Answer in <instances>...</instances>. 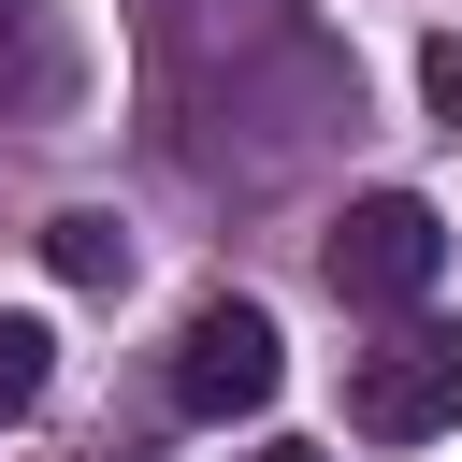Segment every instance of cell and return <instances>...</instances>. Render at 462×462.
<instances>
[{"label": "cell", "instance_id": "1", "mask_svg": "<svg viewBox=\"0 0 462 462\" xmlns=\"http://www.w3.org/2000/svg\"><path fill=\"white\" fill-rule=\"evenodd\" d=\"M318 274H332V303H375V318H404V303L448 274V217H433L419 188H361V202L332 217Z\"/></svg>", "mask_w": 462, "mask_h": 462}, {"label": "cell", "instance_id": "2", "mask_svg": "<svg viewBox=\"0 0 462 462\" xmlns=\"http://www.w3.org/2000/svg\"><path fill=\"white\" fill-rule=\"evenodd\" d=\"M274 390H289L274 318H260V303H188V332H173V404H188V419H260Z\"/></svg>", "mask_w": 462, "mask_h": 462}, {"label": "cell", "instance_id": "3", "mask_svg": "<svg viewBox=\"0 0 462 462\" xmlns=\"http://www.w3.org/2000/svg\"><path fill=\"white\" fill-rule=\"evenodd\" d=\"M346 419H361L375 448L448 433V419H462V332H390V346H361V361H346Z\"/></svg>", "mask_w": 462, "mask_h": 462}, {"label": "cell", "instance_id": "4", "mask_svg": "<svg viewBox=\"0 0 462 462\" xmlns=\"http://www.w3.org/2000/svg\"><path fill=\"white\" fill-rule=\"evenodd\" d=\"M72 101V29L58 0H0V116H58Z\"/></svg>", "mask_w": 462, "mask_h": 462}, {"label": "cell", "instance_id": "5", "mask_svg": "<svg viewBox=\"0 0 462 462\" xmlns=\"http://www.w3.org/2000/svg\"><path fill=\"white\" fill-rule=\"evenodd\" d=\"M43 260H58L72 289H116V274H130V231H116L101 202H72V217H43Z\"/></svg>", "mask_w": 462, "mask_h": 462}, {"label": "cell", "instance_id": "6", "mask_svg": "<svg viewBox=\"0 0 462 462\" xmlns=\"http://www.w3.org/2000/svg\"><path fill=\"white\" fill-rule=\"evenodd\" d=\"M43 375H58V332L0 303V419H29V404H43Z\"/></svg>", "mask_w": 462, "mask_h": 462}, {"label": "cell", "instance_id": "7", "mask_svg": "<svg viewBox=\"0 0 462 462\" xmlns=\"http://www.w3.org/2000/svg\"><path fill=\"white\" fill-rule=\"evenodd\" d=\"M419 87H433V116L462 130V29H433V43H419Z\"/></svg>", "mask_w": 462, "mask_h": 462}, {"label": "cell", "instance_id": "8", "mask_svg": "<svg viewBox=\"0 0 462 462\" xmlns=\"http://www.w3.org/2000/svg\"><path fill=\"white\" fill-rule=\"evenodd\" d=\"M245 462H332V448H245Z\"/></svg>", "mask_w": 462, "mask_h": 462}, {"label": "cell", "instance_id": "9", "mask_svg": "<svg viewBox=\"0 0 462 462\" xmlns=\"http://www.w3.org/2000/svg\"><path fill=\"white\" fill-rule=\"evenodd\" d=\"M101 462H144V448H101Z\"/></svg>", "mask_w": 462, "mask_h": 462}, {"label": "cell", "instance_id": "10", "mask_svg": "<svg viewBox=\"0 0 462 462\" xmlns=\"http://www.w3.org/2000/svg\"><path fill=\"white\" fill-rule=\"evenodd\" d=\"M144 14H173V0H144Z\"/></svg>", "mask_w": 462, "mask_h": 462}]
</instances>
